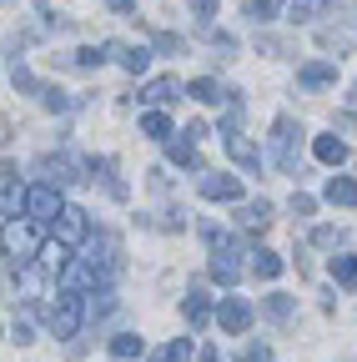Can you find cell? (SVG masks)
<instances>
[{"mask_svg": "<svg viewBox=\"0 0 357 362\" xmlns=\"http://www.w3.org/2000/svg\"><path fill=\"white\" fill-rule=\"evenodd\" d=\"M201 232H206V242H211V277L221 282V287H237L242 282V272H247V252L227 237V232H216V226H201Z\"/></svg>", "mask_w": 357, "mask_h": 362, "instance_id": "cell-1", "label": "cell"}, {"mask_svg": "<svg viewBox=\"0 0 357 362\" xmlns=\"http://www.w3.org/2000/svg\"><path fill=\"white\" fill-rule=\"evenodd\" d=\"M302 121L297 116H277L272 121V166L277 171H287V176H297V166H302Z\"/></svg>", "mask_w": 357, "mask_h": 362, "instance_id": "cell-2", "label": "cell"}, {"mask_svg": "<svg viewBox=\"0 0 357 362\" xmlns=\"http://www.w3.org/2000/svg\"><path fill=\"white\" fill-rule=\"evenodd\" d=\"M46 322H51V332L56 337H76L81 332V322H86V292H56V302H51V312H46Z\"/></svg>", "mask_w": 357, "mask_h": 362, "instance_id": "cell-3", "label": "cell"}, {"mask_svg": "<svg viewBox=\"0 0 357 362\" xmlns=\"http://www.w3.org/2000/svg\"><path fill=\"white\" fill-rule=\"evenodd\" d=\"M0 247H6V257H11V272H21V267H30L35 257H40V226H0Z\"/></svg>", "mask_w": 357, "mask_h": 362, "instance_id": "cell-4", "label": "cell"}, {"mask_svg": "<svg viewBox=\"0 0 357 362\" xmlns=\"http://www.w3.org/2000/svg\"><path fill=\"white\" fill-rule=\"evenodd\" d=\"M61 211H66L61 187H51V181H35V187H25V216H30V226H56Z\"/></svg>", "mask_w": 357, "mask_h": 362, "instance_id": "cell-5", "label": "cell"}, {"mask_svg": "<svg viewBox=\"0 0 357 362\" xmlns=\"http://www.w3.org/2000/svg\"><path fill=\"white\" fill-rule=\"evenodd\" d=\"M46 171H51V187H61V181H91L96 161L76 156V151H56V156H46Z\"/></svg>", "mask_w": 357, "mask_h": 362, "instance_id": "cell-6", "label": "cell"}, {"mask_svg": "<svg viewBox=\"0 0 357 362\" xmlns=\"http://www.w3.org/2000/svg\"><path fill=\"white\" fill-rule=\"evenodd\" d=\"M51 232H56V242L71 252V247H81V242H91V216H86L81 206H66V211L56 216Z\"/></svg>", "mask_w": 357, "mask_h": 362, "instance_id": "cell-7", "label": "cell"}, {"mask_svg": "<svg viewBox=\"0 0 357 362\" xmlns=\"http://www.w3.org/2000/svg\"><path fill=\"white\" fill-rule=\"evenodd\" d=\"M216 327L232 332V337L247 332V327H252V302H247V297H221V302H216Z\"/></svg>", "mask_w": 357, "mask_h": 362, "instance_id": "cell-8", "label": "cell"}, {"mask_svg": "<svg viewBox=\"0 0 357 362\" xmlns=\"http://www.w3.org/2000/svg\"><path fill=\"white\" fill-rule=\"evenodd\" d=\"M106 45V61H116L126 76H141L146 66H151V51L146 45H121V40H101Z\"/></svg>", "mask_w": 357, "mask_h": 362, "instance_id": "cell-9", "label": "cell"}, {"mask_svg": "<svg viewBox=\"0 0 357 362\" xmlns=\"http://www.w3.org/2000/svg\"><path fill=\"white\" fill-rule=\"evenodd\" d=\"M197 192H201L206 202H242V181L227 176V171H206V176L197 181Z\"/></svg>", "mask_w": 357, "mask_h": 362, "instance_id": "cell-10", "label": "cell"}, {"mask_svg": "<svg viewBox=\"0 0 357 362\" xmlns=\"http://www.w3.org/2000/svg\"><path fill=\"white\" fill-rule=\"evenodd\" d=\"M322 86H337V61H307V66H297V90H322Z\"/></svg>", "mask_w": 357, "mask_h": 362, "instance_id": "cell-11", "label": "cell"}, {"mask_svg": "<svg viewBox=\"0 0 357 362\" xmlns=\"http://www.w3.org/2000/svg\"><path fill=\"white\" fill-rule=\"evenodd\" d=\"M221 141H227V156H232L242 171H262V151L247 141L242 131H221Z\"/></svg>", "mask_w": 357, "mask_h": 362, "instance_id": "cell-12", "label": "cell"}, {"mask_svg": "<svg viewBox=\"0 0 357 362\" xmlns=\"http://www.w3.org/2000/svg\"><path fill=\"white\" fill-rule=\"evenodd\" d=\"M182 81H176V76H156V81H146L141 90H136V101H146V106H166V101H176V96H182Z\"/></svg>", "mask_w": 357, "mask_h": 362, "instance_id": "cell-13", "label": "cell"}, {"mask_svg": "<svg viewBox=\"0 0 357 362\" xmlns=\"http://www.w3.org/2000/svg\"><path fill=\"white\" fill-rule=\"evenodd\" d=\"M187 96H192V101H201V106H227V101H232V96H227V90H221L211 76H197V81L187 86Z\"/></svg>", "mask_w": 357, "mask_h": 362, "instance_id": "cell-14", "label": "cell"}, {"mask_svg": "<svg viewBox=\"0 0 357 362\" xmlns=\"http://www.w3.org/2000/svg\"><path fill=\"white\" fill-rule=\"evenodd\" d=\"M312 156H317L322 166H342L347 161V141L342 136H317V141H312Z\"/></svg>", "mask_w": 357, "mask_h": 362, "instance_id": "cell-15", "label": "cell"}, {"mask_svg": "<svg viewBox=\"0 0 357 362\" xmlns=\"http://www.w3.org/2000/svg\"><path fill=\"white\" fill-rule=\"evenodd\" d=\"M16 202L25 206V187L16 181V166H0V211H16Z\"/></svg>", "mask_w": 357, "mask_h": 362, "instance_id": "cell-16", "label": "cell"}, {"mask_svg": "<svg viewBox=\"0 0 357 362\" xmlns=\"http://www.w3.org/2000/svg\"><path fill=\"white\" fill-rule=\"evenodd\" d=\"M322 197L332 206H357V176H332L327 187H322Z\"/></svg>", "mask_w": 357, "mask_h": 362, "instance_id": "cell-17", "label": "cell"}, {"mask_svg": "<svg viewBox=\"0 0 357 362\" xmlns=\"http://www.w3.org/2000/svg\"><path fill=\"white\" fill-rule=\"evenodd\" d=\"M247 257H252L247 267L257 272V277H262V282H272V277H282V267H287V262H282L277 252H267V247H257V252H247Z\"/></svg>", "mask_w": 357, "mask_h": 362, "instance_id": "cell-18", "label": "cell"}, {"mask_svg": "<svg viewBox=\"0 0 357 362\" xmlns=\"http://www.w3.org/2000/svg\"><path fill=\"white\" fill-rule=\"evenodd\" d=\"M237 221L247 226V232H267V226H272V202H247L237 211Z\"/></svg>", "mask_w": 357, "mask_h": 362, "instance_id": "cell-19", "label": "cell"}, {"mask_svg": "<svg viewBox=\"0 0 357 362\" xmlns=\"http://www.w3.org/2000/svg\"><path fill=\"white\" fill-rule=\"evenodd\" d=\"M332 11V0H292L287 6V21L292 25H307V21H317V16H327Z\"/></svg>", "mask_w": 357, "mask_h": 362, "instance_id": "cell-20", "label": "cell"}, {"mask_svg": "<svg viewBox=\"0 0 357 362\" xmlns=\"http://www.w3.org/2000/svg\"><path fill=\"white\" fill-rule=\"evenodd\" d=\"M161 146H166V156H171L176 166H192V171L201 166V161H197V141H192V136H171V141H161Z\"/></svg>", "mask_w": 357, "mask_h": 362, "instance_id": "cell-21", "label": "cell"}, {"mask_svg": "<svg viewBox=\"0 0 357 362\" xmlns=\"http://www.w3.org/2000/svg\"><path fill=\"white\" fill-rule=\"evenodd\" d=\"M116 312V292L101 287V292H86V322H101V317Z\"/></svg>", "mask_w": 357, "mask_h": 362, "instance_id": "cell-22", "label": "cell"}, {"mask_svg": "<svg viewBox=\"0 0 357 362\" xmlns=\"http://www.w3.org/2000/svg\"><path fill=\"white\" fill-rule=\"evenodd\" d=\"M182 312H187V322H192V327H206V322H211V302H206V292L192 287L187 302H182Z\"/></svg>", "mask_w": 357, "mask_h": 362, "instance_id": "cell-23", "label": "cell"}, {"mask_svg": "<svg viewBox=\"0 0 357 362\" xmlns=\"http://www.w3.org/2000/svg\"><path fill=\"white\" fill-rule=\"evenodd\" d=\"M11 86H16V90H25V96H35V101H40V81L30 76V66H25V61H21L16 51H11Z\"/></svg>", "mask_w": 357, "mask_h": 362, "instance_id": "cell-24", "label": "cell"}, {"mask_svg": "<svg viewBox=\"0 0 357 362\" xmlns=\"http://www.w3.org/2000/svg\"><path fill=\"white\" fill-rule=\"evenodd\" d=\"M262 312L272 317V322H292V317H297V297H287V292H272V297L262 302Z\"/></svg>", "mask_w": 357, "mask_h": 362, "instance_id": "cell-25", "label": "cell"}, {"mask_svg": "<svg viewBox=\"0 0 357 362\" xmlns=\"http://www.w3.org/2000/svg\"><path fill=\"white\" fill-rule=\"evenodd\" d=\"M192 357H197L192 337H171V342H161V347H156V362H192Z\"/></svg>", "mask_w": 357, "mask_h": 362, "instance_id": "cell-26", "label": "cell"}, {"mask_svg": "<svg viewBox=\"0 0 357 362\" xmlns=\"http://www.w3.org/2000/svg\"><path fill=\"white\" fill-rule=\"evenodd\" d=\"M277 11H282V0H242V16H247L252 25H267Z\"/></svg>", "mask_w": 357, "mask_h": 362, "instance_id": "cell-27", "label": "cell"}, {"mask_svg": "<svg viewBox=\"0 0 357 362\" xmlns=\"http://www.w3.org/2000/svg\"><path fill=\"white\" fill-rule=\"evenodd\" d=\"M141 352H146V342H141L136 332H116V337H111V357H121V362L141 357Z\"/></svg>", "mask_w": 357, "mask_h": 362, "instance_id": "cell-28", "label": "cell"}, {"mask_svg": "<svg viewBox=\"0 0 357 362\" xmlns=\"http://www.w3.org/2000/svg\"><path fill=\"white\" fill-rule=\"evenodd\" d=\"M332 282L337 287H357V252H347V257H332Z\"/></svg>", "mask_w": 357, "mask_h": 362, "instance_id": "cell-29", "label": "cell"}, {"mask_svg": "<svg viewBox=\"0 0 357 362\" xmlns=\"http://www.w3.org/2000/svg\"><path fill=\"white\" fill-rule=\"evenodd\" d=\"M101 61H106V45H81V51L66 56V66H76V71H96Z\"/></svg>", "mask_w": 357, "mask_h": 362, "instance_id": "cell-30", "label": "cell"}, {"mask_svg": "<svg viewBox=\"0 0 357 362\" xmlns=\"http://www.w3.org/2000/svg\"><path fill=\"white\" fill-rule=\"evenodd\" d=\"M151 45H156L161 56H187V35H176V30H156Z\"/></svg>", "mask_w": 357, "mask_h": 362, "instance_id": "cell-31", "label": "cell"}, {"mask_svg": "<svg viewBox=\"0 0 357 362\" xmlns=\"http://www.w3.org/2000/svg\"><path fill=\"white\" fill-rule=\"evenodd\" d=\"M96 171H101V181H106V192H111L116 202H126V181H116V161H111V156H101V161H96Z\"/></svg>", "mask_w": 357, "mask_h": 362, "instance_id": "cell-32", "label": "cell"}, {"mask_svg": "<svg viewBox=\"0 0 357 362\" xmlns=\"http://www.w3.org/2000/svg\"><path fill=\"white\" fill-rule=\"evenodd\" d=\"M141 131H146V136H156V141H171V136H176V131H171V121H166L161 111H146V116H141Z\"/></svg>", "mask_w": 357, "mask_h": 362, "instance_id": "cell-33", "label": "cell"}, {"mask_svg": "<svg viewBox=\"0 0 357 362\" xmlns=\"http://www.w3.org/2000/svg\"><path fill=\"white\" fill-rule=\"evenodd\" d=\"M40 106H46V111H71L76 101L66 96V90H61V86H40Z\"/></svg>", "mask_w": 357, "mask_h": 362, "instance_id": "cell-34", "label": "cell"}, {"mask_svg": "<svg viewBox=\"0 0 357 362\" xmlns=\"http://www.w3.org/2000/svg\"><path fill=\"white\" fill-rule=\"evenodd\" d=\"M317 45H322V51H337V56H342L347 45H352V35H342V30L327 25V30H317Z\"/></svg>", "mask_w": 357, "mask_h": 362, "instance_id": "cell-35", "label": "cell"}, {"mask_svg": "<svg viewBox=\"0 0 357 362\" xmlns=\"http://www.w3.org/2000/svg\"><path fill=\"white\" fill-rule=\"evenodd\" d=\"M257 51H267V56H292V40H282V35H257Z\"/></svg>", "mask_w": 357, "mask_h": 362, "instance_id": "cell-36", "label": "cell"}, {"mask_svg": "<svg viewBox=\"0 0 357 362\" xmlns=\"http://www.w3.org/2000/svg\"><path fill=\"white\" fill-rule=\"evenodd\" d=\"M237 362H272V347H267V342H247L237 352Z\"/></svg>", "mask_w": 357, "mask_h": 362, "instance_id": "cell-37", "label": "cell"}, {"mask_svg": "<svg viewBox=\"0 0 357 362\" xmlns=\"http://www.w3.org/2000/svg\"><path fill=\"white\" fill-rule=\"evenodd\" d=\"M211 16H216V0H197V25L211 30Z\"/></svg>", "mask_w": 357, "mask_h": 362, "instance_id": "cell-38", "label": "cell"}, {"mask_svg": "<svg viewBox=\"0 0 357 362\" xmlns=\"http://www.w3.org/2000/svg\"><path fill=\"white\" fill-rule=\"evenodd\" d=\"M292 211H297V216H312V211H317V202H312L307 192H292Z\"/></svg>", "mask_w": 357, "mask_h": 362, "instance_id": "cell-39", "label": "cell"}, {"mask_svg": "<svg viewBox=\"0 0 357 362\" xmlns=\"http://www.w3.org/2000/svg\"><path fill=\"white\" fill-rule=\"evenodd\" d=\"M312 242H317V247H337L342 232H332V226H317V232H312Z\"/></svg>", "mask_w": 357, "mask_h": 362, "instance_id": "cell-40", "label": "cell"}, {"mask_svg": "<svg viewBox=\"0 0 357 362\" xmlns=\"http://www.w3.org/2000/svg\"><path fill=\"white\" fill-rule=\"evenodd\" d=\"M206 35H211V45H216V51H227V56L237 51V40H232L227 30H206Z\"/></svg>", "mask_w": 357, "mask_h": 362, "instance_id": "cell-41", "label": "cell"}, {"mask_svg": "<svg viewBox=\"0 0 357 362\" xmlns=\"http://www.w3.org/2000/svg\"><path fill=\"white\" fill-rule=\"evenodd\" d=\"M106 11H116V16H131V11H136V0H106Z\"/></svg>", "mask_w": 357, "mask_h": 362, "instance_id": "cell-42", "label": "cell"}, {"mask_svg": "<svg viewBox=\"0 0 357 362\" xmlns=\"http://www.w3.org/2000/svg\"><path fill=\"white\" fill-rule=\"evenodd\" d=\"M197 362H221V352H216V347H201V352H197Z\"/></svg>", "mask_w": 357, "mask_h": 362, "instance_id": "cell-43", "label": "cell"}, {"mask_svg": "<svg viewBox=\"0 0 357 362\" xmlns=\"http://www.w3.org/2000/svg\"><path fill=\"white\" fill-rule=\"evenodd\" d=\"M6 131H11V126H6V116H0V141H6Z\"/></svg>", "mask_w": 357, "mask_h": 362, "instance_id": "cell-44", "label": "cell"}]
</instances>
